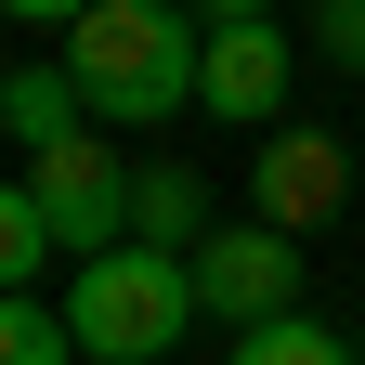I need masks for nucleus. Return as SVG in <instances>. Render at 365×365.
Masks as SVG:
<instances>
[{"instance_id":"f257e3e1","label":"nucleus","mask_w":365,"mask_h":365,"mask_svg":"<svg viewBox=\"0 0 365 365\" xmlns=\"http://www.w3.org/2000/svg\"><path fill=\"white\" fill-rule=\"evenodd\" d=\"M196 66H209V26L170 14V0H78L66 14V91L91 130H157L196 105Z\"/></svg>"},{"instance_id":"f03ea898","label":"nucleus","mask_w":365,"mask_h":365,"mask_svg":"<svg viewBox=\"0 0 365 365\" xmlns=\"http://www.w3.org/2000/svg\"><path fill=\"white\" fill-rule=\"evenodd\" d=\"M53 313L78 327V365H157V352H182V327H196V261L118 248V261H91Z\"/></svg>"},{"instance_id":"7ed1b4c3","label":"nucleus","mask_w":365,"mask_h":365,"mask_svg":"<svg viewBox=\"0 0 365 365\" xmlns=\"http://www.w3.org/2000/svg\"><path fill=\"white\" fill-rule=\"evenodd\" d=\"M26 196H39V222H53V261H118L130 248V157L105 144V130H78V144H53V157H26Z\"/></svg>"},{"instance_id":"20e7f679","label":"nucleus","mask_w":365,"mask_h":365,"mask_svg":"<svg viewBox=\"0 0 365 365\" xmlns=\"http://www.w3.org/2000/svg\"><path fill=\"white\" fill-rule=\"evenodd\" d=\"M196 118H235V130H287V26L274 14H209V66H196Z\"/></svg>"},{"instance_id":"39448f33","label":"nucleus","mask_w":365,"mask_h":365,"mask_svg":"<svg viewBox=\"0 0 365 365\" xmlns=\"http://www.w3.org/2000/svg\"><path fill=\"white\" fill-rule=\"evenodd\" d=\"M196 313H235V339L248 327H287V313H300V235H274V222L235 209L196 248Z\"/></svg>"},{"instance_id":"423d86ee","label":"nucleus","mask_w":365,"mask_h":365,"mask_svg":"<svg viewBox=\"0 0 365 365\" xmlns=\"http://www.w3.org/2000/svg\"><path fill=\"white\" fill-rule=\"evenodd\" d=\"M248 209L274 222V235H313L327 209H352V157L327 144V130H274V144L248 157Z\"/></svg>"},{"instance_id":"0eeeda50","label":"nucleus","mask_w":365,"mask_h":365,"mask_svg":"<svg viewBox=\"0 0 365 365\" xmlns=\"http://www.w3.org/2000/svg\"><path fill=\"white\" fill-rule=\"evenodd\" d=\"M209 235H222V222H209V182L182 170V157H144V170H130V248H157V261H196Z\"/></svg>"},{"instance_id":"6e6552de","label":"nucleus","mask_w":365,"mask_h":365,"mask_svg":"<svg viewBox=\"0 0 365 365\" xmlns=\"http://www.w3.org/2000/svg\"><path fill=\"white\" fill-rule=\"evenodd\" d=\"M0 130H14L26 157H53V144H78L91 118H78V91H66V66H26V78H14V105H0Z\"/></svg>"},{"instance_id":"1a4fd4ad","label":"nucleus","mask_w":365,"mask_h":365,"mask_svg":"<svg viewBox=\"0 0 365 365\" xmlns=\"http://www.w3.org/2000/svg\"><path fill=\"white\" fill-rule=\"evenodd\" d=\"M39 261H53V222H39L26 182H0V300H26V287H39Z\"/></svg>"},{"instance_id":"9d476101","label":"nucleus","mask_w":365,"mask_h":365,"mask_svg":"<svg viewBox=\"0 0 365 365\" xmlns=\"http://www.w3.org/2000/svg\"><path fill=\"white\" fill-rule=\"evenodd\" d=\"M0 365H78V327L39 300H0Z\"/></svg>"},{"instance_id":"9b49d317","label":"nucleus","mask_w":365,"mask_h":365,"mask_svg":"<svg viewBox=\"0 0 365 365\" xmlns=\"http://www.w3.org/2000/svg\"><path fill=\"white\" fill-rule=\"evenodd\" d=\"M235 365H352V352L313 327V313H287V327H248V339H235Z\"/></svg>"},{"instance_id":"f8f14e48","label":"nucleus","mask_w":365,"mask_h":365,"mask_svg":"<svg viewBox=\"0 0 365 365\" xmlns=\"http://www.w3.org/2000/svg\"><path fill=\"white\" fill-rule=\"evenodd\" d=\"M313 53L365 78V0H327V14H313Z\"/></svg>"},{"instance_id":"ddd939ff","label":"nucleus","mask_w":365,"mask_h":365,"mask_svg":"<svg viewBox=\"0 0 365 365\" xmlns=\"http://www.w3.org/2000/svg\"><path fill=\"white\" fill-rule=\"evenodd\" d=\"M0 105H14V66H0Z\"/></svg>"}]
</instances>
